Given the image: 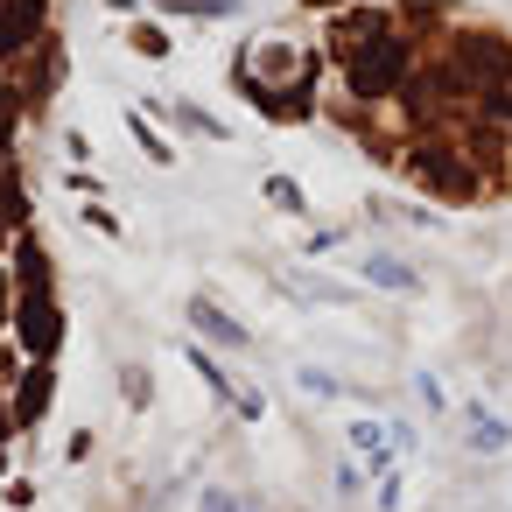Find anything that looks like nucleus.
<instances>
[{
	"label": "nucleus",
	"instance_id": "nucleus-7",
	"mask_svg": "<svg viewBox=\"0 0 512 512\" xmlns=\"http://www.w3.org/2000/svg\"><path fill=\"white\" fill-rule=\"evenodd\" d=\"M365 281H379V288H414V274H407L400 260H365Z\"/></svg>",
	"mask_w": 512,
	"mask_h": 512
},
{
	"label": "nucleus",
	"instance_id": "nucleus-2",
	"mask_svg": "<svg viewBox=\"0 0 512 512\" xmlns=\"http://www.w3.org/2000/svg\"><path fill=\"white\" fill-rule=\"evenodd\" d=\"M22 337H29V351H36V358H50V351L64 344V316H57V302H50V295H29V309H22Z\"/></svg>",
	"mask_w": 512,
	"mask_h": 512
},
{
	"label": "nucleus",
	"instance_id": "nucleus-3",
	"mask_svg": "<svg viewBox=\"0 0 512 512\" xmlns=\"http://www.w3.org/2000/svg\"><path fill=\"white\" fill-rule=\"evenodd\" d=\"M36 29H43V0H0V57L29 50Z\"/></svg>",
	"mask_w": 512,
	"mask_h": 512
},
{
	"label": "nucleus",
	"instance_id": "nucleus-5",
	"mask_svg": "<svg viewBox=\"0 0 512 512\" xmlns=\"http://www.w3.org/2000/svg\"><path fill=\"white\" fill-rule=\"evenodd\" d=\"M190 316H197V323H204V330H211L218 344H246V330H239V323H232L225 309H211V302H190Z\"/></svg>",
	"mask_w": 512,
	"mask_h": 512
},
{
	"label": "nucleus",
	"instance_id": "nucleus-10",
	"mask_svg": "<svg viewBox=\"0 0 512 512\" xmlns=\"http://www.w3.org/2000/svg\"><path fill=\"white\" fill-rule=\"evenodd\" d=\"M134 50H141V57H162V50H169V36H155V29H134Z\"/></svg>",
	"mask_w": 512,
	"mask_h": 512
},
{
	"label": "nucleus",
	"instance_id": "nucleus-9",
	"mask_svg": "<svg viewBox=\"0 0 512 512\" xmlns=\"http://www.w3.org/2000/svg\"><path fill=\"white\" fill-rule=\"evenodd\" d=\"M8 134H15V92L0 85V148H8Z\"/></svg>",
	"mask_w": 512,
	"mask_h": 512
},
{
	"label": "nucleus",
	"instance_id": "nucleus-13",
	"mask_svg": "<svg viewBox=\"0 0 512 512\" xmlns=\"http://www.w3.org/2000/svg\"><path fill=\"white\" fill-rule=\"evenodd\" d=\"M0 316H8V281H0Z\"/></svg>",
	"mask_w": 512,
	"mask_h": 512
},
{
	"label": "nucleus",
	"instance_id": "nucleus-12",
	"mask_svg": "<svg viewBox=\"0 0 512 512\" xmlns=\"http://www.w3.org/2000/svg\"><path fill=\"white\" fill-rule=\"evenodd\" d=\"M491 120H512V78H505V85H491Z\"/></svg>",
	"mask_w": 512,
	"mask_h": 512
},
{
	"label": "nucleus",
	"instance_id": "nucleus-6",
	"mask_svg": "<svg viewBox=\"0 0 512 512\" xmlns=\"http://www.w3.org/2000/svg\"><path fill=\"white\" fill-rule=\"evenodd\" d=\"M50 386H57V379H50V372H36V379L22 386V407H15V421H36V414L50 407Z\"/></svg>",
	"mask_w": 512,
	"mask_h": 512
},
{
	"label": "nucleus",
	"instance_id": "nucleus-11",
	"mask_svg": "<svg viewBox=\"0 0 512 512\" xmlns=\"http://www.w3.org/2000/svg\"><path fill=\"white\" fill-rule=\"evenodd\" d=\"M351 442H358V449H365V456H379V449H386V442H379V428H372V421H358V428H351Z\"/></svg>",
	"mask_w": 512,
	"mask_h": 512
},
{
	"label": "nucleus",
	"instance_id": "nucleus-4",
	"mask_svg": "<svg viewBox=\"0 0 512 512\" xmlns=\"http://www.w3.org/2000/svg\"><path fill=\"white\" fill-rule=\"evenodd\" d=\"M421 183H435L442 197H470V176L456 169V155H421Z\"/></svg>",
	"mask_w": 512,
	"mask_h": 512
},
{
	"label": "nucleus",
	"instance_id": "nucleus-8",
	"mask_svg": "<svg viewBox=\"0 0 512 512\" xmlns=\"http://www.w3.org/2000/svg\"><path fill=\"white\" fill-rule=\"evenodd\" d=\"M505 442H512V435H505V421H484V414L470 421V449H505Z\"/></svg>",
	"mask_w": 512,
	"mask_h": 512
},
{
	"label": "nucleus",
	"instance_id": "nucleus-1",
	"mask_svg": "<svg viewBox=\"0 0 512 512\" xmlns=\"http://www.w3.org/2000/svg\"><path fill=\"white\" fill-rule=\"evenodd\" d=\"M400 71H407V50L379 36L365 57H351V92H358V99H379V92H393V85H400Z\"/></svg>",
	"mask_w": 512,
	"mask_h": 512
}]
</instances>
